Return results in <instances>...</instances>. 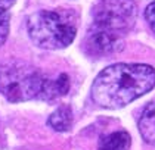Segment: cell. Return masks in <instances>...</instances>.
<instances>
[{
  "label": "cell",
  "mask_w": 155,
  "mask_h": 150,
  "mask_svg": "<svg viewBox=\"0 0 155 150\" xmlns=\"http://www.w3.org/2000/svg\"><path fill=\"white\" fill-rule=\"evenodd\" d=\"M136 13L133 0H97L83 43L84 52L95 58L121 52L126 44V35L134 27Z\"/></svg>",
  "instance_id": "obj_1"
},
{
  "label": "cell",
  "mask_w": 155,
  "mask_h": 150,
  "mask_svg": "<svg viewBox=\"0 0 155 150\" xmlns=\"http://www.w3.org/2000/svg\"><path fill=\"white\" fill-rule=\"evenodd\" d=\"M155 87V69L143 63H114L92 84V99L105 109H120Z\"/></svg>",
  "instance_id": "obj_2"
},
{
  "label": "cell",
  "mask_w": 155,
  "mask_h": 150,
  "mask_svg": "<svg viewBox=\"0 0 155 150\" xmlns=\"http://www.w3.org/2000/svg\"><path fill=\"white\" fill-rule=\"evenodd\" d=\"M27 31L37 47L59 50L71 44L77 34V16L70 11H38L27 21Z\"/></svg>",
  "instance_id": "obj_3"
},
{
  "label": "cell",
  "mask_w": 155,
  "mask_h": 150,
  "mask_svg": "<svg viewBox=\"0 0 155 150\" xmlns=\"http://www.w3.org/2000/svg\"><path fill=\"white\" fill-rule=\"evenodd\" d=\"M46 77L36 66L25 62L0 65V93L12 103L38 99Z\"/></svg>",
  "instance_id": "obj_4"
},
{
  "label": "cell",
  "mask_w": 155,
  "mask_h": 150,
  "mask_svg": "<svg viewBox=\"0 0 155 150\" xmlns=\"http://www.w3.org/2000/svg\"><path fill=\"white\" fill-rule=\"evenodd\" d=\"M68 90H70V78H68L67 74H61L55 80H50V78L45 80V84H43V88H41L38 99H41V100H55L58 97L65 96L68 93Z\"/></svg>",
  "instance_id": "obj_5"
},
{
  "label": "cell",
  "mask_w": 155,
  "mask_h": 150,
  "mask_svg": "<svg viewBox=\"0 0 155 150\" xmlns=\"http://www.w3.org/2000/svg\"><path fill=\"white\" fill-rule=\"evenodd\" d=\"M139 132L148 144L155 146V102L143 109L139 119Z\"/></svg>",
  "instance_id": "obj_6"
},
{
  "label": "cell",
  "mask_w": 155,
  "mask_h": 150,
  "mask_svg": "<svg viewBox=\"0 0 155 150\" xmlns=\"http://www.w3.org/2000/svg\"><path fill=\"white\" fill-rule=\"evenodd\" d=\"M130 144L131 139L126 131H115L101 139L97 150H129Z\"/></svg>",
  "instance_id": "obj_7"
},
{
  "label": "cell",
  "mask_w": 155,
  "mask_h": 150,
  "mask_svg": "<svg viewBox=\"0 0 155 150\" xmlns=\"http://www.w3.org/2000/svg\"><path fill=\"white\" fill-rule=\"evenodd\" d=\"M48 124L53 128L55 131H59V132H64V131H68L71 128L72 124V112L70 106H61L58 107L52 115L49 116Z\"/></svg>",
  "instance_id": "obj_8"
},
{
  "label": "cell",
  "mask_w": 155,
  "mask_h": 150,
  "mask_svg": "<svg viewBox=\"0 0 155 150\" xmlns=\"http://www.w3.org/2000/svg\"><path fill=\"white\" fill-rule=\"evenodd\" d=\"M8 35H9V16L8 13H3L0 15V46L5 44Z\"/></svg>",
  "instance_id": "obj_9"
},
{
  "label": "cell",
  "mask_w": 155,
  "mask_h": 150,
  "mask_svg": "<svg viewBox=\"0 0 155 150\" xmlns=\"http://www.w3.org/2000/svg\"><path fill=\"white\" fill-rule=\"evenodd\" d=\"M145 19H146L148 25L151 27V30L155 33V0L146 6V9H145Z\"/></svg>",
  "instance_id": "obj_10"
},
{
  "label": "cell",
  "mask_w": 155,
  "mask_h": 150,
  "mask_svg": "<svg viewBox=\"0 0 155 150\" xmlns=\"http://www.w3.org/2000/svg\"><path fill=\"white\" fill-rule=\"evenodd\" d=\"M13 3H15V0H0V15L6 13Z\"/></svg>",
  "instance_id": "obj_11"
}]
</instances>
